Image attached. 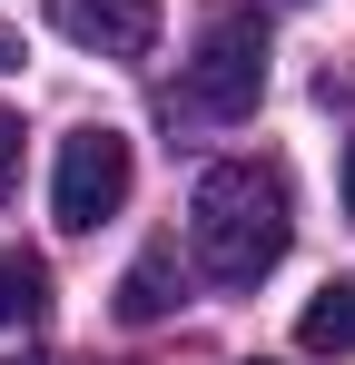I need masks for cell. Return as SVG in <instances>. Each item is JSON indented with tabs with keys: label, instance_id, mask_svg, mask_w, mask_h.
Returning <instances> with one entry per match:
<instances>
[{
	"label": "cell",
	"instance_id": "cell-1",
	"mask_svg": "<svg viewBox=\"0 0 355 365\" xmlns=\"http://www.w3.org/2000/svg\"><path fill=\"white\" fill-rule=\"evenodd\" d=\"M296 217H287V178L277 168H257V158H217L197 197H187V247H197V267L217 277V287H257L277 257H287Z\"/></svg>",
	"mask_w": 355,
	"mask_h": 365
},
{
	"label": "cell",
	"instance_id": "cell-2",
	"mask_svg": "<svg viewBox=\"0 0 355 365\" xmlns=\"http://www.w3.org/2000/svg\"><path fill=\"white\" fill-rule=\"evenodd\" d=\"M128 138L118 128H69L59 138V178H50V207H59V227L69 237H89L99 217H118L128 207Z\"/></svg>",
	"mask_w": 355,
	"mask_h": 365
},
{
	"label": "cell",
	"instance_id": "cell-3",
	"mask_svg": "<svg viewBox=\"0 0 355 365\" xmlns=\"http://www.w3.org/2000/svg\"><path fill=\"white\" fill-rule=\"evenodd\" d=\"M267 89V30L257 20H207L197 60H187V109L197 119H247Z\"/></svg>",
	"mask_w": 355,
	"mask_h": 365
},
{
	"label": "cell",
	"instance_id": "cell-4",
	"mask_svg": "<svg viewBox=\"0 0 355 365\" xmlns=\"http://www.w3.org/2000/svg\"><path fill=\"white\" fill-rule=\"evenodd\" d=\"M50 30L99 50V60H148L158 40V0H50Z\"/></svg>",
	"mask_w": 355,
	"mask_h": 365
},
{
	"label": "cell",
	"instance_id": "cell-5",
	"mask_svg": "<svg viewBox=\"0 0 355 365\" xmlns=\"http://www.w3.org/2000/svg\"><path fill=\"white\" fill-rule=\"evenodd\" d=\"M296 336H306V356H346L355 346V277H336L326 297L296 316Z\"/></svg>",
	"mask_w": 355,
	"mask_h": 365
},
{
	"label": "cell",
	"instance_id": "cell-6",
	"mask_svg": "<svg viewBox=\"0 0 355 365\" xmlns=\"http://www.w3.org/2000/svg\"><path fill=\"white\" fill-rule=\"evenodd\" d=\"M40 306H50V267L20 257V247H0V326H30Z\"/></svg>",
	"mask_w": 355,
	"mask_h": 365
},
{
	"label": "cell",
	"instance_id": "cell-7",
	"mask_svg": "<svg viewBox=\"0 0 355 365\" xmlns=\"http://www.w3.org/2000/svg\"><path fill=\"white\" fill-rule=\"evenodd\" d=\"M168 257H138V267H128V277H118V316H128V326H158V316H168Z\"/></svg>",
	"mask_w": 355,
	"mask_h": 365
},
{
	"label": "cell",
	"instance_id": "cell-8",
	"mask_svg": "<svg viewBox=\"0 0 355 365\" xmlns=\"http://www.w3.org/2000/svg\"><path fill=\"white\" fill-rule=\"evenodd\" d=\"M20 187V109H0V197Z\"/></svg>",
	"mask_w": 355,
	"mask_h": 365
},
{
	"label": "cell",
	"instance_id": "cell-9",
	"mask_svg": "<svg viewBox=\"0 0 355 365\" xmlns=\"http://www.w3.org/2000/svg\"><path fill=\"white\" fill-rule=\"evenodd\" d=\"M0 69H20V40H10V30H0Z\"/></svg>",
	"mask_w": 355,
	"mask_h": 365
},
{
	"label": "cell",
	"instance_id": "cell-10",
	"mask_svg": "<svg viewBox=\"0 0 355 365\" xmlns=\"http://www.w3.org/2000/svg\"><path fill=\"white\" fill-rule=\"evenodd\" d=\"M346 217H355V148H346Z\"/></svg>",
	"mask_w": 355,
	"mask_h": 365
},
{
	"label": "cell",
	"instance_id": "cell-11",
	"mask_svg": "<svg viewBox=\"0 0 355 365\" xmlns=\"http://www.w3.org/2000/svg\"><path fill=\"white\" fill-rule=\"evenodd\" d=\"M247 365H267V356H247Z\"/></svg>",
	"mask_w": 355,
	"mask_h": 365
}]
</instances>
